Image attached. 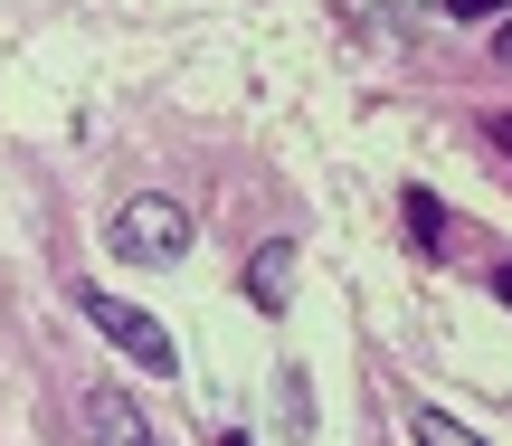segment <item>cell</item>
<instances>
[{
  "label": "cell",
  "mask_w": 512,
  "mask_h": 446,
  "mask_svg": "<svg viewBox=\"0 0 512 446\" xmlns=\"http://www.w3.org/2000/svg\"><path fill=\"white\" fill-rule=\"evenodd\" d=\"M76 304H86V314H95V333H105V342H124V352L143 361L152 380H171V371H181V352H171V333H162V323L143 314V304L105 295V285H76Z\"/></svg>",
  "instance_id": "obj_1"
},
{
  "label": "cell",
  "mask_w": 512,
  "mask_h": 446,
  "mask_svg": "<svg viewBox=\"0 0 512 446\" xmlns=\"http://www.w3.org/2000/svg\"><path fill=\"white\" fill-rule=\"evenodd\" d=\"M114 247L133 266H181L190 257V209L181 200H124L114 209Z\"/></svg>",
  "instance_id": "obj_2"
},
{
  "label": "cell",
  "mask_w": 512,
  "mask_h": 446,
  "mask_svg": "<svg viewBox=\"0 0 512 446\" xmlns=\"http://www.w3.org/2000/svg\"><path fill=\"white\" fill-rule=\"evenodd\" d=\"M86 437L95 446H152V418L124 390H86Z\"/></svg>",
  "instance_id": "obj_3"
},
{
  "label": "cell",
  "mask_w": 512,
  "mask_h": 446,
  "mask_svg": "<svg viewBox=\"0 0 512 446\" xmlns=\"http://www.w3.org/2000/svg\"><path fill=\"white\" fill-rule=\"evenodd\" d=\"M247 295L266 304V314H275V304L294 295V238H266V247L247 257Z\"/></svg>",
  "instance_id": "obj_4"
},
{
  "label": "cell",
  "mask_w": 512,
  "mask_h": 446,
  "mask_svg": "<svg viewBox=\"0 0 512 446\" xmlns=\"http://www.w3.org/2000/svg\"><path fill=\"white\" fill-rule=\"evenodd\" d=\"M408 238H418L427 257H437V247H446V209L427 200V190H408Z\"/></svg>",
  "instance_id": "obj_5"
},
{
  "label": "cell",
  "mask_w": 512,
  "mask_h": 446,
  "mask_svg": "<svg viewBox=\"0 0 512 446\" xmlns=\"http://www.w3.org/2000/svg\"><path fill=\"white\" fill-rule=\"evenodd\" d=\"M418 446H484L465 418H446V409H418Z\"/></svg>",
  "instance_id": "obj_6"
},
{
  "label": "cell",
  "mask_w": 512,
  "mask_h": 446,
  "mask_svg": "<svg viewBox=\"0 0 512 446\" xmlns=\"http://www.w3.org/2000/svg\"><path fill=\"white\" fill-rule=\"evenodd\" d=\"M503 0H446V19H494Z\"/></svg>",
  "instance_id": "obj_7"
},
{
  "label": "cell",
  "mask_w": 512,
  "mask_h": 446,
  "mask_svg": "<svg viewBox=\"0 0 512 446\" xmlns=\"http://www.w3.org/2000/svg\"><path fill=\"white\" fill-rule=\"evenodd\" d=\"M494 304H512V266H494Z\"/></svg>",
  "instance_id": "obj_8"
},
{
  "label": "cell",
  "mask_w": 512,
  "mask_h": 446,
  "mask_svg": "<svg viewBox=\"0 0 512 446\" xmlns=\"http://www.w3.org/2000/svg\"><path fill=\"white\" fill-rule=\"evenodd\" d=\"M494 48H503V67H512V19H503V38H494Z\"/></svg>",
  "instance_id": "obj_9"
},
{
  "label": "cell",
  "mask_w": 512,
  "mask_h": 446,
  "mask_svg": "<svg viewBox=\"0 0 512 446\" xmlns=\"http://www.w3.org/2000/svg\"><path fill=\"white\" fill-rule=\"evenodd\" d=\"M494 143H503V152H512V114H503V124H494Z\"/></svg>",
  "instance_id": "obj_10"
},
{
  "label": "cell",
  "mask_w": 512,
  "mask_h": 446,
  "mask_svg": "<svg viewBox=\"0 0 512 446\" xmlns=\"http://www.w3.org/2000/svg\"><path fill=\"white\" fill-rule=\"evenodd\" d=\"M219 446H247V437H219Z\"/></svg>",
  "instance_id": "obj_11"
}]
</instances>
